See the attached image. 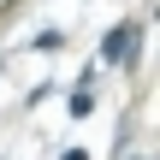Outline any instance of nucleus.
Wrapping results in <instances>:
<instances>
[{
	"label": "nucleus",
	"mask_w": 160,
	"mask_h": 160,
	"mask_svg": "<svg viewBox=\"0 0 160 160\" xmlns=\"http://www.w3.org/2000/svg\"><path fill=\"white\" fill-rule=\"evenodd\" d=\"M59 160H89V154H83V148H65V154H59Z\"/></svg>",
	"instance_id": "obj_2"
},
{
	"label": "nucleus",
	"mask_w": 160,
	"mask_h": 160,
	"mask_svg": "<svg viewBox=\"0 0 160 160\" xmlns=\"http://www.w3.org/2000/svg\"><path fill=\"white\" fill-rule=\"evenodd\" d=\"M137 42H142V24H113L107 36H101V65H131L137 59Z\"/></svg>",
	"instance_id": "obj_1"
}]
</instances>
